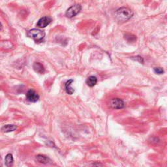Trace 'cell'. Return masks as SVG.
<instances>
[{
    "mask_svg": "<svg viewBox=\"0 0 167 167\" xmlns=\"http://www.w3.org/2000/svg\"><path fill=\"white\" fill-rule=\"evenodd\" d=\"M133 15L131 9L127 7H121L116 11V18L119 22H124L129 20Z\"/></svg>",
    "mask_w": 167,
    "mask_h": 167,
    "instance_id": "cell-1",
    "label": "cell"
},
{
    "mask_svg": "<svg viewBox=\"0 0 167 167\" xmlns=\"http://www.w3.org/2000/svg\"><path fill=\"white\" fill-rule=\"evenodd\" d=\"M27 35L29 37L33 39L35 42L40 43L43 41L45 37V33L39 29H32L28 31Z\"/></svg>",
    "mask_w": 167,
    "mask_h": 167,
    "instance_id": "cell-2",
    "label": "cell"
},
{
    "mask_svg": "<svg viewBox=\"0 0 167 167\" xmlns=\"http://www.w3.org/2000/svg\"><path fill=\"white\" fill-rule=\"evenodd\" d=\"M82 9V7L79 4L74 5L71 7H70L67 10L65 13V16L68 18H73L75 16L79 14Z\"/></svg>",
    "mask_w": 167,
    "mask_h": 167,
    "instance_id": "cell-3",
    "label": "cell"
},
{
    "mask_svg": "<svg viewBox=\"0 0 167 167\" xmlns=\"http://www.w3.org/2000/svg\"><path fill=\"white\" fill-rule=\"evenodd\" d=\"M110 106L114 109H121L125 107V103L120 99H112L110 102Z\"/></svg>",
    "mask_w": 167,
    "mask_h": 167,
    "instance_id": "cell-4",
    "label": "cell"
},
{
    "mask_svg": "<svg viewBox=\"0 0 167 167\" xmlns=\"http://www.w3.org/2000/svg\"><path fill=\"white\" fill-rule=\"evenodd\" d=\"M26 98L29 102L35 103L39 99V96L35 90H29L26 94Z\"/></svg>",
    "mask_w": 167,
    "mask_h": 167,
    "instance_id": "cell-5",
    "label": "cell"
},
{
    "mask_svg": "<svg viewBox=\"0 0 167 167\" xmlns=\"http://www.w3.org/2000/svg\"><path fill=\"white\" fill-rule=\"evenodd\" d=\"M52 22V18L49 16H44L43 18L39 19V20L38 21L37 24V25L39 28H44L46 27L47 25H49Z\"/></svg>",
    "mask_w": 167,
    "mask_h": 167,
    "instance_id": "cell-6",
    "label": "cell"
},
{
    "mask_svg": "<svg viewBox=\"0 0 167 167\" xmlns=\"http://www.w3.org/2000/svg\"><path fill=\"white\" fill-rule=\"evenodd\" d=\"M33 68L35 72L40 74H43L44 71H45V69H44L43 65L40 64L39 62L34 63L33 65Z\"/></svg>",
    "mask_w": 167,
    "mask_h": 167,
    "instance_id": "cell-7",
    "label": "cell"
},
{
    "mask_svg": "<svg viewBox=\"0 0 167 167\" xmlns=\"http://www.w3.org/2000/svg\"><path fill=\"white\" fill-rule=\"evenodd\" d=\"M35 159L37 161L40 163H43V164H47V163H49L51 162L50 159L49 157L44 156V155H37L35 157Z\"/></svg>",
    "mask_w": 167,
    "mask_h": 167,
    "instance_id": "cell-8",
    "label": "cell"
},
{
    "mask_svg": "<svg viewBox=\"0 0 167 167\" xmlns=\"http://www.w3.org/2000/svg\"><path fill=\"white\" fill-rule=\"evenodd\" d=\"M73 82V80H69L65 84V91L69 95H72L74 93V91H75L74 89L71 86H71V84H72Z\"/></svg>",
    "mask_w": 167,
    "mask_h": 167,
    "instance_id": "cell-9",
    "label": "cell"
},
{
    "mask_svg": "<svg viewBox=\"0 0 167 167\" xmlns=\"http://www.w3.org/2000/svg\"><path fill=\"white\" fill-rule=\"evenodd\" d=\"M97 83V79L96 76H91L88 78L86 80V84L89 87H94Z\"/></svg>",
    "mask_w": 167,
    "mask_h": 167,
    "instance_id": "cell-10",
    "label": "cell"
},
{
    "mask_svg": "<svg viewBox=\"0 0 167 167\" xmlns=\"http://www.w3.org/2000/svg\"><path fill=\"white\" fill-rule=\"evenodd\" d=\"M17 127L14 125H6L3 126V127L1 128V130L4 133H9V132L15 131Z\"/></svg>",
    "mask_w": 167,
    "mask_h": 167,
    "instance_id": "cell-11",
    "label": "cell"
},
{
    "mask_svg": "<svg viewBox=\"0 0 167 167\" xmlns=\"http://www.w3.org/2000/svg\"><path fill=\"white\" fill-rule=\"evenodd\" d=\"M13 161H14V159H13V155L10 154H7L5 159V163L6 166H12L13 164Z\"/></svg>",
    "mask_w": 167,
    "mask_h": 167,
    "instance_id": "cell-12",
    "label": "cell"
},
{
    "mask_svg": "<svg viewBox=\"0 0 167 167\" xmlns=\"http://www.w3.org/2000/svg\"><path fill=\"white\" fill-rule=\"evenodd\" d=\"M125 39H127L128 41H131V42H134L136 40V37L135 35H132L130 34H127L125 35Z\"/></svg>",
    "mask_w": 167,
    "mask_h": 167,
    "instance_id": "cell-13",
    "label": "cell"
},
{
    "mask_svg": "<svg viewBox=\"0 0 167 167\" xmlns=\"http://www.w3.org/2000/svg\"><path fill=\"white\" fill-rule=\"evenodd\" d=\"M154 70L157 75H161V74H163V73H164V70L161 67H155L154 69Z\"/></svg>",
    "mask_w": 167,
    "mask_h": 167,
    "instance_id": "cell-14",
    "label": "cell"
},
{
    "mask_svg": "<svg viewBox=\"0 0 167 167\" xmlns=\"http://www.w3.org/2000/svg\"><path fill=\"white\" fill-rule=\"evenodd\" d=\"M133 59H134V60L135 61H139V63H142V64H143V62H144V59L142 57H140V56H136V57H133L132 58Z\"/></svg>",
    "mask_w": 167,
    "mask_h": 167,
    "instance_id": "cell-15",
    "label": "cell"
},
{
    "mask_svg": "<svg viewBox=\"0 0 167 167\" xmlns=\"http://www.w3.org/2000/svg\"><path fill=\"white\" fill-rule=\"evenodd\" d=\"M1 28V23H0V29Z\"/></svg>",
    "mask_w": 167,
    "mask_h": 167,
    "instance_id": "cell-16",
    "label": "cell"
}]
</instances>
